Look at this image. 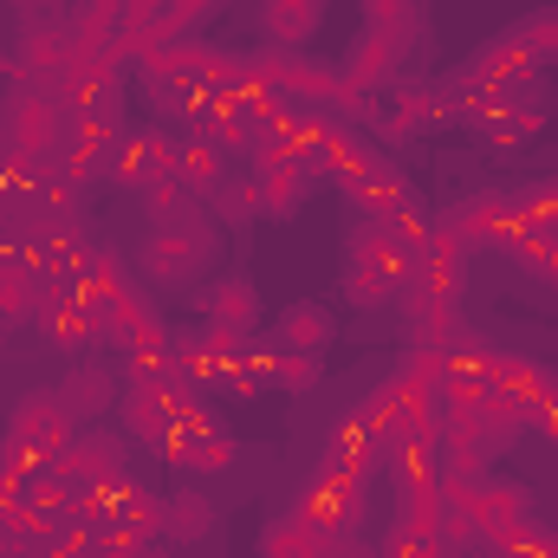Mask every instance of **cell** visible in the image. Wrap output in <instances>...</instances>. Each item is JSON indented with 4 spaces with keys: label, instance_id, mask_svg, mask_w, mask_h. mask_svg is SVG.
I'll use <instances>...</instances> for the list:
<instances>
[{
    "label": "cell",
    "instance_id": "obj_5",
    "mask_svg": "<svg viewBox=\"0 0 558 558\" xmlns=\"http://www.w3.org/2000/svg\"><path fill=\"white\" fill-rule=\"evenodd\" d=\"M175 143L162 124H124V137L111 149V162H105V175L118 182V189H156V182H175Z\"/></svg>",
    "mask_w": 558,
    "mask_h": 558
},
{
    "label": "cell",
    "instance_id": "obj_10",
    "mask_svg": "<svg viewBox=\"0 0 558 558\" xmlns=\"http://www.w3.org/2000/svg\"><path fill=\"white\" fill-rule=\"evenodd\" d=\"M52 292H65L59 279L46 274L26 247H0V312L20 325V318H39L52 305Z\"/></svg>",
    "mask_w": 558,
    "mask_h": 558
},
{
    "label": "cell",
    "instance_id": "obj_13",
    "mask_svg": "<svg viewBox=\"0 0 558 558\" xmlns=\"http://www.w3.org/2000/svg\"><path fill=\"white\" fill-rule=\"evenodd\" d=\"M410 46H416V33H390V26H364L357 33V46L344 52V85H377V78H390L403 59H410Z\"/></svg>",
    "mask_w": 558,
    "mask_h": 558
},
{
    "label": "cell",
    "instance_id": "obj_1",
    "mask_svg": "<svg viewBox=\"0 0 558 558\" xmlns=\"http://www.w3.org/2000/svg\"><path fill=\"white\" fill-rule=\"evenodd\" d=\"M59 137H65V98H59V85L20 78L7 92V105H0V149L39 169V162L59 156Z\"/></svg>",
    "mask_w": 558,
    "mask_h": 558
},
{
    "label": "cell",
    "instance_id": "obj_3",
    "mask_svg": "<svg viewBox=\"0 0 558 558\" xmlns=\"http://www.w3.org/2000/svg\"><path fill=\"white\" fill-rule=\"evenodd\" d=\"M215 260H221L215 221H202V228H149L143 247H137V274L149 279V286H162V292L202 286V279L215 274Z\"/></svg>",
    "mask_w": 558,
    "mask_h": 558
},
{
    "label": "cell",
    "instance_id": "obj_17",
    "mask_svg": "<svg viewBox=\"0 0 558 558\" xmlns=\"http://www.w3.org/2000/svg\"><path fill=\"white\" fill-rule=\"evenodd\" d=\"M39 325H46V344L65 351V357H85L98 344V312L78 292H52V305L39 312Z\"/></svg>",
    "mask_w": 558,
    "mask_h": 558
},
{
    "label": "cell",
    "instance_id": "obj_18",
    "mask_svg": "<svg viewBox=\"0 0 558 558\" xmlns=\"http://www.w3.org/2000/svg\"><path fill=\"white\" fill-rule=\"evenodd\" d=\"M403 279H410V260H344V305L377 312L403 299Z\"/></svg>",
    "mask_w": 558,
    "mask_h": 558
},
{
    "label": "cell",
    "instance_id": "obj_20",
    "mask_svg": "<svg viewBox=\"0 0 558 558\" xmlns=\"http://www.w3.org/2000/svg\"><path fill=\"white\" fill-rule=\"evenodd\" d=\"M215 533V500L202 494V487H175L169 500H162V533L156 539H169V546H202Z\"/></svg>",
    "mask_w": 558,
    "mask_h": 558
},
{
    "label": "cell",
    "instance_id": "obj_30",
    "mask_svg": "<svg viewBox=\"0 0 558 558\" xmlns=\"http://www.w3.org/2000/svg\"><path fill=\"white\" fill-rule=\"evenodd\" d=\"M124 558H175V546H169V539H137Z\"/></svg>",
    "mask_w": 558,
    "mask_h": 558
},
{
    "label": "cell",
    "instance_id": "obj_24",
    "mask_svg": "<svg viewBox=\"0 0 558 558\" xmlns=\"http://www.w3.org/2000/svg\"><path fill=\"white\" fill-rule=\"evenodd\" d=\"M254 364H260V384H279L292 397L312 390V384H325V351H274V344H260Z\"/></svg>",
    "mask_w": 558,
    "mask_h": 558
},
{
    "label": "cell",
    "instance_id": "obj_19",
    "mask_svg": "<svg viewBox=\"0 0 558 558\" xmlns=\"http://www.w3.org/2000/svg\"><path fill=\"white\" fill-rule=\"evenodd\" d=\"M254 553H260V558H331V539H325L299 507H286V513H274V520L260 526Z\"/></svg>",
    "mask_w": 558,
    "mask_h": 558
},
{
    "label": "cell",
    "instance_id": "obj_7",
    "mask_svg": "<svg viewBox=\"0 0 558 558\" xmlns=\"http://www.w3.org/2000/svg\"><path fill=\"white\" fill-rule=\"evenodd\" d=\"M182 410H189V403H182L175 390L149 384V377H124V390H118V416H124V435H131V441H149V448H162V441L175 435Z\"/></svg>",
    "mask_w": 558,
    "mask_h": 558
},
{
    "label": "cell",
    "instance_id": "obj_11",
    "mask_svg": "<svg viewBox=\"0 0 558 558\" xmlns=\"http://www.w3.org/2000/svg\"><path fill=\"white\" fill-rule=\"evenodd\" d=\"M137 72H143V78H169V85H189V92H202V85L228 78L234 65H228V59H221L215 46H195V39H169V46L143 52Z\"/></svg>",
    "mask_w": 558,
    "mask_h": 558
},
{
    "label": "cell",
    "instance_id": "obj_12",
    "mask_svg": "<svg viewBox=\"0 0 558 558\" xmlns=\"http://www.w3.org/2000/svg\"><path fill=\"white\" fill-rule=\"evenodd\" d=\"M162 331H169V325L149 312V299H143L137 286L98 305V344H111V351H124V357H131V351H143L149 338H162Z\"/></svg>",
    "mask_w": 558,
    "mask_h": 558
},
{
    "label": "cell",
    "instance_id": "obj_8",
    "mask_svg": "<svg viewBox=\"0 0 558 558\" xmlns=\"http://www.w3.org/2000/svg\"><path fill=\"white\" fill-rule=\"evenodd\" d=\"M59 98H65V118H111V124H124V65L72 59V72L59 78Z\"/></svg>",
    "mask_w": 558,
    "mask_h": 558
},
{
    "label": "cell",
    "instance_id": "obj_6",
    "mask_svg": "<svg viewBox=\"0 0 558 558\" xmlns=\"http://www.w3.org/2000/svg\"><path fill=\"white\" fill-rule=\"evenodd\" d=\"M118 371L105 364V357H72V371L52 384V397H59V410L72 416V428H92L98 416H111L118 410Z\"/></svg>",
    "mask_w": 558,
    "mask_h": 558
},
{
    "label": "cell",
    "instance_id": "obj_16",
    "mask_svg": "<svg viewBox=\"0 0 558 558\" xmlns=\"http://www.w3.org/2000/svg\"><path fill=\"white\" fill-rule=\"evenodd\" d=\"M124 454H131V435H111V428H72V441L59 448V461H72V468L92 474L98 487L124 481Z\"/></svg>",
    "mask_w": 558,
    "mask_h": 558
},
{
    "label": "cell",
    "instance_id": "obj_31",
    "mask_svg": "<svg viewBox=\"0 0 558 558\" xmlns=\"http://www.w3.org/2000/svg\"><path fill=\"white\" fill-rule=\"evenodd\" d=\"M7 325H13V318H7V312H0V344H7Z\"/></svg>",
    "mask_w": 558,
    "mask_h": 558
},
{
    "label": "cell",
    "instance_id": "obj_26",
    "mask_svg": "<svg viewBox=\"0 0 558 558\" xmlns=\"http://www.w3.org/2000/svg\"><path fill=\"white\" fill-rule=\"evenodd\" d=\"M208 215H221L228 228H254V221H260V189H254V175H228V182L208 195Z\"/></svg>",
    "mask_w": 558,
    "mask_h": 558
},
{
    "label": "cell",
    "instance_id": "obj_15",
    "mask_svg": "<svg viewBox=\"0 0 558 558\" xmlns=\"http://www.w3.org/2000/svg\"><path fill=\"white\" fill-rule=\"evenodd\" d=\"M202 305H208V325H221V331H234V338H254V331H260V292H254L247 274L208 279Z\"/></svg>",
    "mask_w": 558,
    "mask_h": 558
},
{
    "label": "cell",
    "instance_id": "obj_14",
    "mask_svg": "<svg viewBox=\"0 0 558 558\" xmlns=\"http://www.w3.org/2000/svg\"><path fill=\"white\" fill-rule=\"evenodd\" d=\"M331 338H338V318H331L325 299H292V305H279L274 331H267L274 351H331Z\"/></svg>",
    "mask_w": 558,
    "mask_h": 558
},
{
    "label": "cell",
    "instance_id": "obj_21",
    "mask_svg": "<svg viewBox=\"0 0 558 558\" xmlns=\"http://www.w3.org/2000/svg\"><path fill=\"white\" fill-rule=\"evenodd\" d=\"M318 26H325V0H260V33H267V46H279V52L305 46Z\"/></svg>",
    "mask_w": 558,
    "mask_h": 558
},
{
    "label": "cell",
    "instance_id": "obj_33",
    "mask_svg": "<svg viewBox=\"0 0 558 558\" xmlns=\"http://www.w3.org/2000/svg\"><path fill=\"white\" fill-rule=\"evenodd\" d=\"M474 558H494V553H474Z\"/></svg>",
    "mask_w": 558,
    "mask_h": 558
},
{
    "label": "cell",
    "instance_id": "obj_27",
    "mask_svg": "<svg viewBox=\"0 0 558 558\" xmlns=\"http://www.w3.org/2000/svg\"><path fill=\"white\" fill-rule=\"evenodd\" d=\"M513 33L533 46V59H539V65H558V7H546V13H526Z\"/></svg>",
    "mask_w": 558,
    "mask_h": 558
},
{
    "label": "cell",
    "instance_id": "obj_23",
    "mask_svg": "<svg viewBox=\"0 0 558 558\" xmlns=\"http://www.w3.org/2000/svg\"><path fill=\"white\" fill-rule=\"evenodd\" d=\"M175 182H182L189 195H202V202H208V195L228 182V156H221L208 137H182V143H175Z\"/></svg>",
    "mask_w": 558,
    "mask_h": 558
},
{
    "label": "cell",
    "instance_id": "obj_25",
    "mask_svg": "<svg viewBox=\"0 0 558 558\" xmlns=\"http://www.w3.org/2000/svg\"><path fill=\"white\" fill-rule=\"evenodd\" d=\"M143 215H149V228H202L208 202L189 195L182 182H156V189H143Z\"/></svg>",
    "mask_w": 558,
    "mask_h": 558
},
{
    "label": "cell",
    "instance_id": "obj_2",
    "mask_svg": "<svg viewBox=\"0 0 558 558\" xmlns=\"http://www.w3.org/2000/svg\"><path fill=\"white\" fill-rule=\"evenodd\" d=\"M72 441V416L59 410V397L52 390H26L20 403H13V416H7V448H0V474L7 481H26V474H39L59 448Z\"/></svg>",
    "mask_w": 558,
    "mask_h": 558
},
{
    "label": "cell",
    "instance_id": "obj_29",
    "mask_svg": "<svg viewBox=\"0 0 558 558\" xmlns=\"http://www.w3.org/2000/svg\"><path fill=\"white\" fill-rule=\"evenodd\" d=\"M215 7H228V0H182V26H202Z\"/></svg>",
    "mask_w": 558,
    "mask_h": 558
},
{
    "label": "cell",
    "instance_id": "obj_9",
    "mask_svg": "<svg viewBox=\"0 0 558 558\" xmlns=\"http://www.w3.org/2000/svg\"><path fill=\"white\" fill-rule=\"evenodd\" d=\"M312 182H318V169H312L305 156H292V149H260V169H254V189H260V215H274V221H292V215L305 208Z\"/></svg>",
    "mask_w": 558,
    "mask_h": 558
},
{
    "label": "cell",
    "instance_id": "obj_32",
    "mask_svg": "<svg viewBox=\"0 0 558 558\" xmlns=\"http://www.w3.org/2000/svg\"><path fill=\"white\" fill-rule=\"evenodd\" d=\"M72 7H92V0H72Z\"/></svg>",
    "mask_w": 558,
    "mask_h": 558
},
{
    "label": "cell",
    "instance_id": "obj_22",
    "mask_svg": "<svg viewBox=\"0 0 558 558\" xmlns=\"http://www.w3.org/2000/svg\"><path fill=\"white\" fill-rule=\"evenodd\" d=\"M494 111H507V118H520V124H546L558 111V92L553 78H546V65L539 72H520V78H507V85H494Z\"/></svg>",
    "mask_w": 558,
    "mask_h": 558
},
{
    "label": "cell",
    "instance_id": "obj_4",
    "mask_svg": "<svg viewBox=\"0 0 558 558\" xmlns=\"http://www.w3.org/2000/svg\"><path fill=\"white\" fill-rule=\"evenodd\" d=\"M364 468H344V461H331L325 454V468L312 474V487L299 494V513L325 533V539H351L357 533V520H364Z\"/></svg>",
    "mask_w": 558,
    "mask_h": 558
},
{
    "label": "cell",
    "instance_id": "obj_28",
    "mask_svg": "<svg viewBox=\"0 0 558 558\" xmlns=\"http://www.w3.org/2000/svg\"><path fill=\"white\" fill-rule=\"evenodd\" d=\"M364 26H390V33H416L422 7L416 0H364Z\"/></svg>",
    "mask_w": 558,
    "mask_h": 558
}]
</instances>
